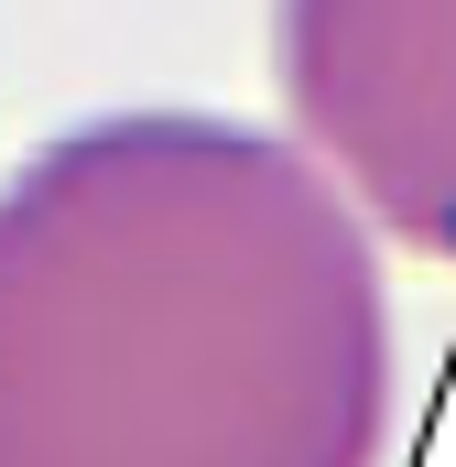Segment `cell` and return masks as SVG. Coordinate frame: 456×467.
I'll use <instances>...</instances> for the list:
<instances>
[{"label":"cell","mask_w":456,"mask_h":467,"mask_svg":"<svg viewBox=\"0 0 456 467\" xmlns=\"http://www.w3.org/2000/svg\"><path fill=\"white\" fill-rule=\"evenodd\" d=\"M391 294L347 185L119 109L0 185V467H380Z\"/></svg>","instance_id":"6da1fadb"},{"label":"cell","mask_w":456,"mask_h":467,"mask_svg":"<svg viewBox=\"0 0 456 467\" xmlns=\"http://www.w3.org/2000/svg\"><path fill=\"white\" fill-rule=\"evenodd\" d=\"M272 66L347 207L456 261V0H283Z\"/></svg>","instance_id":"7a4b0ae2"}]
</instances>
